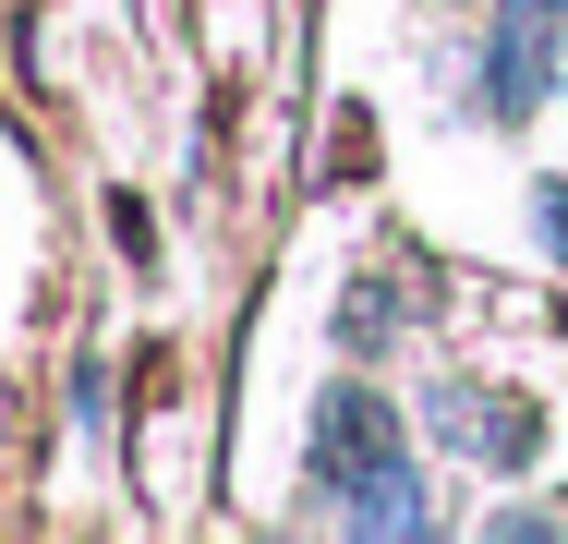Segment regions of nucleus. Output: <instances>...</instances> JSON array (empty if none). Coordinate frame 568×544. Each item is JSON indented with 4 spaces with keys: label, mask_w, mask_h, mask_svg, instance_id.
I'll use <instances>...</instances> for the list:
<instances>
[{
    "label": "nucleus",
    "mask_w": 568,
    "mask_h": 544,
    "mask_svg": "<svg viewBox=\"0 0 568 544\" xmlns=\"http://www.w3.org/2000/svg\"><path fill=\"white\" fill-rule=\"evenodd\" d=\"M545 242L568 254V182H545Z\"/></svg>",
    "instance_id": "nucleus-4"
},
{
    "label": "nucleus",
    "mask_w": 568,
    "mask_h": 544,
    "mask_svg": "<svg viewBox=\"0 0 568 544\" xmlns=\"http://www.w3.org/2000/svg\"><path fill=\"white\" fill-rule=\"evenodd\" d=\"M568 85V0H496L484 12V121H532Z\"/></svg>",
    "instance_id": "nucleus-2"
},
{
    "label": "nucleus",
    "mask_w": 568,
    "mask_h": 544,
    "mask_svg": "<svg viewBox=\"0 0 568 544\" xmlns=\"http://www.w3.org/2000/svg\"><path fill=\"white\" fill-rule=\"evenodd\" d=\"M315 484L339 496L351 533H424L436 508L412 496V460H399V412H387V387H315Z\"/></svg>",
    "instance_id": "nucleus-1"
},
{
    "label": "nucleus",
    "mask_w": 568,
    "mask_h": 544,
    "mask_svg": "<svg viewBox=\"0 0 568 544\" xmlns=\"http://www.w3.org/2000/svg\"><path fill=\"white\" fill-rule=\"evenodd\" d=\"M436 424H448L484 472H532V460H545V412H532V400H508V387H448V400H436Z\"/></svg>",
    "instance_id": "nucleus-3"
}]
</instances>
